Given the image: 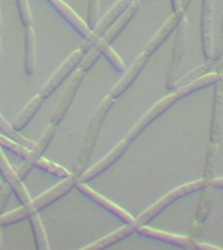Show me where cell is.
Returning <instances> with one entry per match:
<instances>
[{
  "label": "cell",
  "instance_id": "44dd1931",
  "mask_svg": "<svg viewBox=\"0 0 223 250\" xmlns=\"http://www.w3.org/2000/svg\"><path fill=\"white\" fill-rule=\"evenodd\" d=\"M25 70L29 76L35 72V33L33 26H27L25 33Z\"/></svg>",
  "mask_w": 223,
  "mask_h": 250
},
{
  "label": "cell",
  "instance_id": "d590c367",
  "mask_svg": "<svg viewBox=\"0 0 223 250\" xmlns=\"http://www.w3.org/2000/svg\"><path fill=\"white\" fill-rule=\"evenodd\" d=\"M0 55H1V11H0Z\"/></svg>",
  "mask_w": 223,
  "mask_h": 250
},
{
  "label": "cell",
  "instance_id": "277c9868",
  "mask_svg": "<svg viewBox=\"0 0 223 250\" xmlns=\"http://www.w3.org/2000/svg\"><path fill=\"white\" fill-rule=\"evenodd\" d=\"M51 3V5L58 11V13L62 16L63 19L66 20L67 22L69 23L70 26L73 27L74 30L77 31L78 34L84 37L85 39V42L82 43V46L80 50L82 52H89L91 48H93L95 44H97V39L94 37L93 30H90L89 26H88V23L78 17V15L76 12L69 7V5H67L63 0H48Z\"/></svg>",
  "mask_w": 223,
  "mask_h": 250
},
{
  "label": "cell",
  "instance_id": "d6a6232c",
  "mask_svg": "<svg viewBox=\"0 0 223 250\" xmlns=\"http://www.w3.org/2000/svg\"><path fill=\"white\" fill-rule=\"evenodd\" d=\"M196 250H223L218 246H213V245H209V244H196Z\"/></svg>",
  "mask_w": 223,
  "mask_h": 250
},
{
  "label": "cell",
  "instance_id": "cb8c5ba5",
  "mask_svg": "<svg viewBox=\"0 0 223 250\" xmlns=\"http://www.w3.org/2000/svg\"><path fill=\"white\" fill-rule=\"evenodd\" d=\"M35 167H38L39 169H42V171H46L47 173H51V175L56 176V177H62L63 180L68 179V177L72 176V173H70L68 169H66V168L62 167V166H59V164L54 163V162L43 159V158H41V159L37 162Z\"/></svg>",
  "mask_w": 223,
  "mask_h": 250
},
{
  "label": "cell",
  "instance_id": "4316f807",
  "mask_svg": "<svg viewBox=\"0 0 223 250\" xmlns=\"http://www.w3.org/2000/svg\"><path fill=\"white\" fill-rule=\"evenodd\" d=\"M26 211L23 208V206H21L20 208L15 211H11L8 214L0 215V227L1 226H9V224H15V223H19L23 219H27Z\"/></svg>",
  "mask_w": 223,
  "mask_h": 250
},
{
  "label": "cell",
  "instance_id": "e0dca14e",
  "mask_svg": "<svg viewBox=\"0 0 223 250\" xmlns=\"http://www.w3.org/2000/svg\"><path fill=\"white\" fill-rule=\"evenodd\" d=\"M137 11H138V3H137V1H133V3L125 9L124 13L115 21V23H113L112 26L110 27L109 30L102 35L101 39H99L97 43H99V44H110L113 39L116 38L117 35L120 34L121 31H123V29L128 25V22L133 19V16L136 15Z\"/></svg>",
  "mask_w": 223,
  "mask_h": 250
},
{
  "label": "cell",
  "instance_id": "83f0119b",
  "mask_svg": "<svg viewBox=\"0 0 223 250\" xmlns=\"http://www.w3.org/2000/svg\"><path fill=\"white\" fill-rule=\"evenodd\" d=\"M99 13H101V7H99V0H89V8H88V26L90 30H93L97 26L99 21Z\"/></svg>",
  "mask_w": 223,
  "mask_h": 250
},
{
  "label": "cell",
  "instance_id": "5b68a950",
  "mask_svg": "<svg viewBox=\"0 0 223 250\" xmlns=\"http://www.w3.org/2000/svg\"><path fill=\"white\" fill-rule=\"evenodd\" d=\"M76 185H77V177L72 175L70 177H68V179L63 180L62 183L56 184L55 187H52L47 191H45V193H42L41 195H38V197L35 199H33L30 203L23 205V208L26 211L27 216H30V215L34 214V212H38L39 210L46 208L47 206H50L51 203L56 202L59 198H62L63 195H66L67 193H68L72 188L76 187Z\"/></svg>",
  "mask_w": 223,
  "mask_h": 250
},
{
  "label": "cell",
  "instance_id": "ac0fdd59",
  "mask_svg": "<svg viewBox=\"0 0 223 250\" xmlns=\"http://www.w3.org/2000/svg\"><path fill=\"white\" fill-rule=\"evenodd\" d=\"M134 229H136V227L127 224V226L121 227V228L116 229L115 232H112V233H110L107 234V236H105V237L99 238L98 241L93 242V244H90V245L85 246V248H82V249L80 250H105L106 248L112 246L113 244H116V242H119L120 240H123V238H125L127 236H129Z\"/></svg>",
  "mask_w": 223,
  "mask_h": 250
},
{
  "label": "cell",
  "instance_id": "9c48e42d",
  "mask_svg": "<svg viewBox=\"0 0 223 250\" xmlns=\"http://www.w3.org/2000/svg\"><path fill=\"white\" fill-rule=\"evenodd\" d=\"M76 188H77L78 190L81 191L82 194L86 195V197H88L90 201H93L94 203H97V205H99L101 207H103L105 210L110 211V212H111L112 215H115L116 218H119L120 220H123L125 224H129V226L136 227V219L133 218L132 215L128 214L127 211L123 210L121 207H119L117 205L112 203L107 198H105V197L99 194V193L94 191L93 189L88 187L85 183H77Z\"/></svg>",
  "mask_w": 223,
  "mask_h": 250
},
{
  "label": "cell",
  "instance_id": "74e56055",
  "mask_svg": "<svg viewBox=\"0 0 223 250\" xmlns=\"http://www.w3.org/2000/svg\"><path fill=\"white\" fill-rule=\"evenodd\" d=\"M3 187H4V184L0 181V189H3Z\"/></svg>",
  "mask_w": 223,
  "mask_h": 250
},
{
  "label": "cell",
  "instance_id": "8992f818",
  "mask_svg": "<svg viewBox=\"0 0 223 250\" xmlns=\"http://www.w3.org/2000/svg\"><path fill=\"white\" fill-rule=\"evenodd\" d=\"M84 77H85L84 70L78 69L74 72L69 82L67 83L62 97L58 101V104L55 107L54 112L51 115V124L59 125L63 121V119L66 117L67 112H68V109H69L70 104H72V102H73L74 97H76L80 86H81V82L84 81Z\"/></svg>",
  "mask_w": 223,
  "mask_h": 250
},
{
  "label": "cell",
  "instance_id": "9a60e30c",
  "mask_svg": "<svg viewBox=\"0 0 223 250\" xmlns=\"http://www.w3.org/2000/svg\"><path fill=\"white\" fill-rule=\"evenodd\" d=\"M149 52L148 51H145L144 52L138 56V58L134 60V62L132 64V66L129 68L127 72H125V74L121 77V80L119 82H117L116 85L113 86L112 90H111V93H110V97L112 98V99H115V98L120 97L121 94L124 93L125 90L128 89L129 86L132 85L133 81L136 80V77L138 76V73L141 72V69H142V66L145 65V62H146V60H148V56H149Z\"/></svg>",
  "mask_w": 223,
  "mask_h": 250
},
{
  "label": "cell",
  "instance_id": "8fae6325",
  "mask_svg": "<svg viewBox=\"0 0 223 250\" xmlns=\"http://www.w3.org/2000/svg\"><path fill=\"white\" fill-rule=\"evenodd\" d=\"M175 101H176L175 94H171V95H168V97L163 98L162 101L158 102L156 104L153 105L152 108L149 109L148 112L145 113L144 116L141 117L140 120H138V123H137V124L134 125L131 130H129V133L127 134V138H125V140L128 141V142L134 140V138H136V137L138 136V134H140V133L142 132V130H144V129L146 128V126H148L153 120H154V119H156V117L159 116L160 113L164 112V111H166V109H167Z\"/></svg>",
  "mask_w": 223,
  "mask_h": 250
},
{
  "label": "cell",
  "instance_id": "4dcf8cb0",
  "mask_svg": "<svg viewBox=\"0 0 223 250\" xmlns=\"http://www.w3.org/2000/svg\"><path fill=\"white\" fill-rule=\"evenodd\" d=\"M11 187L9 185H4L3 189H0V215L3 212L4 207L7 205L8 198L11 197Z\"/></svg>",
  "mask_w": 223,
  "mask_h": 250
},
{
  "label": "cell",
  "instance_id": "f546056e",
  "mask_svg": "<svg viewBox=\"0 0 223 250\" xmlns=\"http://www.w3.org/2000/svg\"><path fill=\"white\" fill-rule=\"evenodd\" d=\"M17 8H19L20 17L25 26H31V12L27 0H16Z\"/></svg>",
  "mask_w": 223,
  "mask_h": 250
},
{
  "label": "cell",
  "instance_id": "4fadbf2b",
  "mask_svg": "<svg viewBox=\"0 0 223 250\" xmlns=\"http://www.w3.org/2000/svg\"><path fill=\"white\" fill-rule=\"evenodd\" d=\"M0 173L3 175V177L7 180L8 185L11 187V189L16 193L19 201L23 205L31 202V198L29 193H27L26 188L22 184V181L19 179V176L13 171V168L11 167V164L8 163L7 158L4 156L1 148H0Z\"/></svg>",
  "mask_w": 223,
  "mask_h": 250
},
{
  "label": "cell",
  "instance_id": "7a4b0ae2",
  "mask_svg": "<svg viewBox=\"0 0 223 250\" xmlns=\"http://www.w3.org/2000/svg\"><path fill=\"white\" fill-rule=\"evenodd\" d=\"M205 187V181L203 180H197V181H193V183H188L185 185H181V187L176 188L174 189L172 191L167 193L166 195H163L162 198L156 202L154 205L146 208V210L142 212L141 215H138V218L136 219V227H140V226H145L146 223L150 222L154 216L159 214L160 211L164 210L168 205H171L172 202H175L178 201L179 198L184 197V195L187 194H191L193 191H197L200 190L201 188Z\"/></svg>",
  "mask_w": 223,
  "mask_h": 250
},
{
  "label": "cell",
  "instance_id": "52a82bcc",
  "mask_svg": "<svg viewBox=\"0 0 223 250\" xmlns=\"http://www.w3.org/2000/svg\"><path fill=\"white\" fill-rule=\"evenodd\" d=\"M82 58H84V52L80 48L73 51V52H70L69 56L64 60V62L59 66L58 69L55 70V73H52V76L48 78V81L45 83V86L41 90V93H39V97L42 98V99H46V98L50 97L51 94L54 93L55 90L60 86V83L73 72L74 68L80 64Z\"/></svg>",
  "mask_w": 223,
  "mask_h": 250
},
{
  "label": "cell",
  "instance_id": "5bb4252c",
  "mask_svg": "<svg viewBox=\"0 0 223 250\" xmlns=\"http://www.w3.org/2000/svg\"><path fill=\"white\" fill-rule=\"evenodd\" d=\"M133 1H134V0H117L116 3L110 8L109 11H107V13L98 21L97 26L93 29V34L97 41L101 39L102 35L105 34L106 31L112 26L113 23H115V21L124 13L125 9H127Z\"/></svg>",
  "mask_w": 223,
  "mask_h": 250
},
{
  "label": "cell",
  "instance_id": "30bf717a",
  "mask_svg": "<svg viewBox=\"0 0 223 250\" xmlns=\"http://www.w3.org/2000/svg\"><path fill=\"white\" fill-rule=\"evenodd\" d=\"M128 144L129 142L127 140L120 141V142H119V144H117L116 146L103 158V159L99 160L95 166L89 168V169L84 172L80 177H77V183H86V181H89V180L94 179V177H98V176L101 175V173H103L106 169H109V168L111 167L121 155H123V152H124L125 150H127V147H128Z\"/></svg>",
  "mask_w": 223,
  "mask_h": 250
},
{
  "label": "cell",
  "instance_id": "836d02e7",
  "mask_svg": "<svg viewBox=\"0 0 223 250\" xmlns=\"http://www.w3.org/2000/svg\"><path fill=\"white\" fill-rule=\"evenodd\" d=\"M172 8L175 13H181L183 11V0H171Z\"/></svg>",
  "mask_w": 223,
  "mask_h": 250
},
{
  "label": "cell",
  "instance_id": "f1b7e54d",
  "mask_svg": "<svg viewBox=\"0 0 223 250\" xmlns=\"http://www.w3.org/2000/svg\"><path fill=\"white\" fill-rule=\"evenodd\" d=\"M101 55H102L101 51L98 50L97 47H93V48H91V50H90L89 52H88V54L81 59V62H80V69L84 70V72L86 73V72H88V70L94 65V62H97Z\"/></svg>",
  "mask_w": 223,
  "mask_h": 250
},
{
  "label": "cell",
  "instance_id": "ab89813d",
  "mask_svg": "<svg viewBox=\"0 0 223 250\" xmlns=\"http://www.w3.org/2000/svg\"><path fill=\"white\" fill-rule=\"evenodd\" d=\"M221 78H222V80H223V74H222V76H221Z\"/></svg>",
  "mask_w": 223,
  "mask_h": 250
},
{
  "label": "cell",
  "instance_id": "3957f363",
  "mask_svg": "<svg viewBox=\"0 0 223 250\" xmlns=\"http://www.w3.org/2000/svg\"><path fill=\"white\" fill-rule=\"evenodd\" d=\"M187 41H188V23L187 20L181 19L178 23V34L175 39V47L172 54L171 69L167 77V87L170 90L176 87V83L180 80L181 68L184 66V59L187 54Z\"/></svg>",
  "mask_w": 223,
  "mask_h": 250
},
{
  "label": "cell",
  "instance_id": "603a6c76",
  "mask_svg": "<svg viewBox=\"0 0 223 250\" xmlns=\"http://www.w3.org/2000/svg\"><path fill=\"white\" fill-rule=\"evenodd\" d=\"M0 130H1L9 140L15 141V142L22 145V146H25V147L27 148L34 147V141H31L29 140V138H26V137H23L22 134L19 133V130H16V129L13 128V125L9 124L1 115H0Z\"/></svg>",
  "mask_w": 223,
  "mask_h": 250
},
{
  "label": "cell",
  "instance_id": "6da1fadb",
  "mask_svg": "<svg viewBox=\"0 0 223 250\" xmlns=\"http://www.w3.org/2000/svg\"><path fill=\"white\" fill-rule=\"evenodd\" d=\"M112 98L106 97L105 99H102L101 103L98 104V107L94 111L93 117L90 120V124L85 133L81 147H80V151L77 154V159L74 162L73 173L72 175L76 176V177H80L85 172V168L89 163L90 156H91V152L94 150V145L97 142L98 134H99V130L102 128V123L105 120L106 115L110 111V108L112 107Z\"/></svg>",
  "mask_w": 223,
  "mask_h": 250
},
{
  "label": "cell",
  "instance_id": "1f68e13d",
  "mask_svg": "<svg viewBox=\"0 0 223 250\" xmlns=\"http://www.w3.org/2000/svg\"><path fill=\"white\" fill-rule=\"evenodd\" d=\"M206 69H207L206 65H201V66H199V68H196L195 70H192V72H189V73H188L187 76H185V77L181 78V80H179V81H178V83H176V86L181 85L183 82H188V83H189V82L192 81V78L196 77V76H199V74L201 73V72H205V70H206Z\"/></svg>",
  "mask_w": 223,
  "mask_h": 250
},
{
  "label": "cell",
  "instance_id": "d4e9b609",
  "mask_svg": "<svg viewBox=\"0 0 223 250\" xmlns=\"http://www.w3.org/2000/svg\"><path fill=\"white\" fill-rule=\"evenodd\" d=\"M94 47H97L98 50L105 55L106 58H107V60L111 62V65H112L115 69L119 70V72H125L124 62H123V60L120 59V56L111 48L110 44H99V43H97Z\"/></svg>",
  "mask_w": 223,
  "mask_h": 250
},
{
  "label": "cell",
  "instance_id": "7c38bea8",
  "mask_svg": "<svg viewBox=\"0 0 223 250\" xmlns=\"http://www.w3.org/2000/svg\"><path fill=\"white\" fill-rule=\"evenodd\" d=\"M213 20H214V0H202V43L205 56L207 59L213 58V52H214Z\"/></svg>",
  "mask_w": 223,
  "mask_h": 250
},
{
  "label": "cell",
  "instance_id": "e575fe53",
  "mask_svg": "<svg viewBox=\"0 0 223 250\" xmlns=\"http://www.w3.org/2000/svg\"><path fill=\"white\" fill-rule=\"evenodd\" d=\"M210 187L217 188V189H223V179H215L210 181Z\"/></svg>",
  "mask_w": 223,
  "mask_h": 250
},
{
  "label": "cell",
  "instance_id": "484cf974",
  "mask_svg": "<svg viewBox=\"0 0 223 250\" xmlns=\"http://www.w3.org/2000/svg\"><path fill=\"white\" fill-rule=\"evenodd\" d=\"M0 146H3V147L11 150L12 152H15L16 155L20 156V158H23V159H26L27 156L30 155V150H29V148L22 146V145L17 144L15 141L9 140V138L5 136H0Z\"/></svg>",
  "mask_w": 223,
  "mask_h": 250
},
{
  "label": "cell",
  "instance_id": "ffe728a7",
  "mask_svg": "<svg viewBox=\"0 0 223 250\" xmlns=\"http://www.w3.org/2000/svg\"><path fill=\"white\" fill-rule=\"evenodd\" d=\"M219 80V74L218 73H209L205 74L202 77H199L197 80H193L189 83H185L183 87H180L175 94L176 99H179V98L187 97L188 94L193 93V91H197L200 89H203V87H207V86H210L211 83H215V82Z\"/></svg>",
  "mask_w": 223,
  "mask_h": 250
},
{
  "label": "cell",
  "instance_id": "2e32d148",
  "mask_svg": "<svg viewBox=\"0 0 223 250\" xmlns=\"http://www.w3.org/2000/svg\"><path fill=\"white\" fill-rule=\"evenodd\" d=\"M136 230L141 236L154 238L156 241L166 242V244H170V245L179 246V248H183V249H187L188 246L191 245V240L185 237V236L167 233V232H162V230L154 229V228H149L146 226L136 227Z\"/></svg>",
  "mask_w": 223,
  "mask_h": 250
},
{
  "label": "cell",
  "instance_id": "d6986e66",
  "mask_svg": "<svg viewBox=\"0 0 223 250\" xmlns=\"http://www.w3.org/2000/svg\"><path fill=\"white\" fill-rule=\"evenodd\" d=\"M41 105H42V98L39 97V95L31 98L30 101L26 103V105L21 109V112H20L19 115H17V117H16L15 123L12 124L13 125V128H15L16 130H21V129L25 128V126L29 124V121L34 117L37 111L41 108Z\"/></svg>",
  "mask_w": 223,
  "mask_h": 250
},
{
  "label": "cell",
  "instance_id": "ba28073f",
  "mask_svg": "<svg viewBox=\"0 0 223 250\" xmlns=\"http://www.w3.org/2000/svg\"><path fill=\"white\" fill-rule=\"evenodd\" d=\"M55 133H56V125L50 124L47 125V128L45 129V132L42 133V136L38 140V142H35L34 147L30 151V155L27 156L23 164L19 168V171L16 172L19 179L22 181L23 179H26V176L30 173V171L35 167V164L41 158H42L43 152L46 151L47 146L50 145V142L54 138Z\"/></svg>",
  "mask_w": 223,
  "mask_h": 250
},
{
  "label": "cell",
  "instance_id": "7402d4cb",
  "mask_svg": "<svg viewBox=\"0 0 223 250\" xmlns=\"http://www.w3.org/2000/svg\"><path fill=\"white\" fill-rule=\"evenodd\" d=\"M29 219H30V224H31V228H33V232H34L37 250H50L48 241H47L46 230H45L42 219L39 218L38 212L31 214L30 216H29Z\"/></svg>",
  "mask_w": 223,
  "mask_h": 250
},
{
  "label": "cell",
  "instance_id": "8d00e7d4",
  "mask_svg": "<svg viewBox=\"0 0 223 250\" xmlns=\"http://www.w3.org/2000/svg\"><path fill=\"white\" fill-rule=\"evenodd\" d=\"M3 249V236H1V227H0V250Z\"/></svg>",
  "mask_w": 223,
  "mask_h": 250
},
{
  "label": "cell",
  "instance_id": "f35d334b",
  "mask_svg": "<svg viewBox=\"0 0 223 250\" xmlns=\"http://www.w3.org/2000/svg\"><path fill=\"white\" fill-rule=\"evenodd\" d=\"M221 68H222V69H223V62H222V65H221Z\"/></svg>",
  "mask_w": 223,
  "mask_h": 250
}]
</instances>
